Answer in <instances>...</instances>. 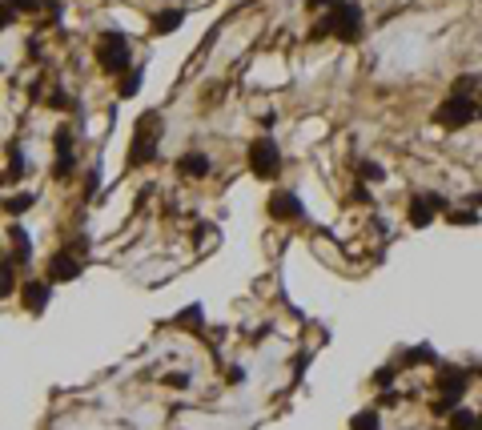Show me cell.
<instances>
[{
	"label": "cell",
	"mask_w": 482,
	"mask_h": 430,
	"mask_svg": "<svg viewBox=\"0 0 482 430\" xmlns=\"http://www.w3.org/2000/svg\"><path fill=\"white\" fill-rule=\"evenodd\" d=\"M137 89H141V73H129V77L121 80V96H133Z\"/></svg>",
	"instance_id": "ffe728a7"
},
{
	"label": "cell",
	"mask_w": 482,
	"mask_h": 430,
	"mask_svg": "<svg viewBox=\"0 0 482 430\" xmlns=\"http://www.w3.org/2000/svg\"><path fill=\"white\" fill-rule=\"evenodd\" d=\"M482 89V77H474V73H466V77L454 80V93L450 96H470V93H479Z\"/></svg>",
	"instance_id": "9a60e30c"
},
{
	"label": "cell",
	"mask_w": 482,
	"mask_h": 430,
	"mask_svg": "<svg viewBox=\"0 0 482 430\" xmlns=\"http://www.w3.org/2000/svg\"><path fill=\"white\" fill-rule=\"evenodd\" d=\"M446 217H450V225H474V222H479L470 209H466V213H462V209H446Z\"/></svg>",
	"instance_id": "d6986e66"
},
{
	"label": "cell",
	"mask_w": 482,
	"mask_h": 430,
	"mask_svg": "<svg viewBox=\"0 0 482 430\" xmlns=\"http://www.w3.org/2000/svg\"><path fill=\"white\" fill-rule=\"evenodd\" d=\"M438 213H446V197H442V193L414 197V201H410V209H406V217H410V225H414V229H426V225H434V217H438Z\"/></svg>",
	"instance_id": "277c9868"
},
{
	"label": "cell",
	"mask_w": 482,
	"mask_h": 430,
	"mask_svg": "<svg viewBox=\"0 0 482 430\" xmlns=\"http://www.w3.org/2000/svg\"><path fill=\"white\" fill-rule=\"evenodd\" d=\"M434 362H438V354L430 346H414V350L402 354V366H434Z\"/></svg>",
	"instance_id": "7c38bea8"
},
{
	"label": "cell",
	"mask_w": 482,
	"mask_h": 430,
	"mask_svg": "<svg viewBox=\"0 0 482 430\" xmlns=\"http://www.w3.org/2000/svg\"><path fill=\"white\" fill-rule=\"evenodd\" d=\"M479 430H482V415H479Z\"/></svg>",
	"instance_id": "83f0119b"
},
{
	"label": "cell",
	"mask_w": 482,
	"mask_h": 430,
	"mask_svg": "<svg viewBox=\"0 0 482 430\" xmlns=\"http://www.w3.org/2000/svg\"><path fill=\"white\" fill-rule=\"evenodd\" d=\"M29 206H32V193H16V197H8V201H4V209H8V213H24Z\"/></svg>",
	"instance_id": "ac0fdd59"
},
{
	"label": "cell",
	"mask_w": 482,
	"mask_h": 430,
	"mask_svg": "<svg viewBox=\"0 0 482 430\" xmlns=\"http://www.w3.org/2000/svg\"><path fill=\"white\" fill-rule=\"evenodd\" d=\"M8 8H20V13H36V8H45V0H8Z\"/></svg>",
	"instance_id": "603a6c76"
},
{
	"label": "cell",
	"mask_w": 482,
	"mask_h": 430,
	"mask_svg": "<svg viewBox=\"0 0 482 430\" xmlns=\"http://www.w3.org/2000/svg\"><path fill=\"white\" fill-rule=\"evenodd\" d=\"M450 430H479V415L466 410V406H454L450 410Z\"/></svg>",
	"instance_id": "4fadbf2b"
},
{
	"label": "cell",
	"mask_w": 482,
	"mask_h": 430,
	"mask_svg": "<svg viewBox=\"0 0 482 430\" xmlns=\"http://www.w3.org/2000/svg\"><path fill=\"white\" fill-rule=\"evenodd\" d=\"M8 20H13V13H8V8H4V4H0V32L8 29Z\"/></svg>",
	"instance_id": "d4e9b609"
},
{
	"label": "cell",
	"mask_w": 482,
	"mask_h": 430,
	"mask_svg": "<svg viewBox=\"0 0 482 430\" xmlns=\"http://www.w3.org/2000/svg\"><path fill=\"white\" fill-rule=\"evenodd\" d=\"M8 238H13V250H16V257H20V261H29V234H24V229H13Z\"/></svg>",
	"instance_id": "e0dca14e"
},
{
	"label": "cell",
	"mask_w": 482,
	"mask_h": 430,
	"mask_svg": "<svg viewBox=\"0 0 482 430\" xmlns=\"http://www.w3.org/2000/svg\"><path fill=\"white\" fill-rule=\"evenodd\" d=\"M470 206H482V193H474V197H470Z\"/></svg>",
	"instance_id": "4316f807"
},
{
	"label": "cell",
	"mask_w": 482,
	"mask_h": 430,
	"mask_svg": "<svg viewBox=\"0 0 482 430\" xmlns=\"http://www.w3.org/2000/svg\"><path fill=\"white\" fill-rule=\"evenodd\" d=\"M362 177H366V181H382V165H378V161H362Z\"/></svg>",
	"instance_id": "44dd1931"
},
{
	"label": "cell",
	"mask_w": 482,
	"mask_h": 430,
	"mask_svg": "<svg viewBox=\"0 0 482 430\" xmlns=\"http://www.w3.org/2000/svg\"><path fill=\"white\" fill-rule=\"evenodd\" d=\"M398 370H402V366H386V370H378V374H374V386H390Z\"/></svg>",
	"instance_id": "cb8c5ba5"
},
{
	"label": "cell",
	"mask_w": 482,
	"mask_h": 430,
	"mask_svg": "<svg viewBox=\"0 0 482 430\" xmlns=\"http://www.w3.org/2000/svg\"><path fill=\"white\" fill-rule=\"evenodd\" d=\"M305 209L298 206V197L293 193H273L270 197V217H277V222H298Z\"/></svg>",
	"instance_id": "ba28073f"
},
{
	"label": "cell",
	"mask_w": 482,
	"mask_h": 430,
	"mask_svg": "<svg viewBox=\"0 0 482 430\" xmlns=\"http://www.w3.org/2000/svg\"><path fill=\"white\" fill-rule=\"evenodd\" d=\"M337 0H309V8H334Z\"/></svg>",
	"instance_id": "484cf974"
},
{
	"label": "cell",
	"mask_w": 482,
	"mask_h": 430,
	"mask_svg": "<svg viewBox=\"0 0 482 430\" xmlns=\"http://www.w3.org/2000/svg\"><path fill=\"white\" fill-rule=\"evenodd\" d=\"M197 322H201V306H189V310L177 318V326H197Z\"/></svg>",
	"instance_id": "7402d4cb"
},
{
	"label": "cell",
	"mask_w": 482,
	"mask_h": 430,
	"mask_svg": "<svg viewBox=\"0 0 482 430\" xmlns=\"http://www.w3.org/2000/svg\"><path fill=\"white\" fill-rule=\"evenodd\" d=\"M177 169H181L185 177H205L209 173V157L205 153H185V157L177 161Z\"/></svg>",
	"instance_id": "8fae6325"
},
{
	"label": "cell",
	"mask_w": 482,
	"mask_h": 430,
	"mask_svg": "<svg viewBox=\"0 0 482 430\" xmlns=\"http://www.w3.org/2000/svg\"><path fill=\"white\" fill-rule=\"evenodd\" d=\"M48 294H52V286H48V282H29V286H24V294H20V298H24V306H29L32 314H36V310H45Z\"/></svg>",
	"instance_id": "9c48e42d"
},
{
	"label": "cell",
	"mask_w": 482,
	"mask_h": 430,
	"mask_svg": "<svg viewBox=\"0 0 482 430\" xmlns=\"http://www.w3.org/2000/svg\"><path fill=\"white\" fill-rule=\"evenodd\" d=\"M77 273H80V261L73 257V250L52 254V261H48V282H73Z\"/></svg>",
	"instance_id": "52a82bcc"
},
{
	"label": "cell",
	"mask_w": 482,
	"mask_h": 430,
	"mask_svg": "<svg viewBox=\"0 0 482 430\" xmlns=\"http://www.w3.org/2000/svg\"><path fill=\"white\" fill-rule=\"evenodd\" d=\"M434 121L442 129L474 125V121H482V101H474V96H446V101L434 109Z\"/></svg>",
	"instance_id": "6da1fadb"
},
{
	"label": "cell",
	"mask_w": 482,
	"mask_h": 430,
	"mask_svg": "<svg viewBox=\"0 0 482 430\" xmlns=\"http://www.w3.org/2000/svg\"><path fill=\"white\" fill-rule=\"evenodd\" d=\"M181 20H185V13H177V8H165V13L153 20V32H173V29H181Z\"/></svg>",
	"instance_id": "5bb4252c"
},
{
	"label": "cell",
	"mask_w": 482,
	"mask_h": 430,
	"mask_svg": "<svg viewBox=\"0 0 482 430\" xmlns=\"http://www.w3.org/2000/svg\"><path fill=\"white\" fill-rule=\"evenodd\" d=\"M362 29H366V16H362V8H358L353 0H337L334 13H330V32H334L337 41H358V36H362Z\"/></svg>",
	"instance_id": "7a4b0ae2"
},
{
	"label": "cell",
	"mask_w": 482,
	"mask_h": 430,
	"mask_svg": "<svg viewBox=\"0 0 482 430\" xmlns=\"http://www.w3.org/2000/svg\"><path fill=\"white\" fill-rule=\"evenodd\" d=\"M101 69H109V73H117V69H125L129 64V45L125 36H101Z\"/></svg>",
	"instance_id": "8992f818"
},
{
	"label": "cell",
	"mask_w": 482,
	"mask_h": 430,
	"mask_svg": "<svg viewBox=\"0 0 482 430\" xmlns=\"http://www.w3.org/2000/svg\"><path fill=\"white\" fill-rule=\"evenodd\" d=\"M249 169H254L257 177H277L282 173V153H277V145L270 141V137H257L254 145H249Z\"/></svg>",
	"instance_id": "3957f363"
},
{
	"label": "cell",
	"mask_w": 482,
	"mask_h": 430,
	"mask_svg": "<svg viewBox=\"0 0 482 430\" xmlns=\"http://www.w3.org/2000/svg\"><path fill=\"white\" fill-rule=\"evenodd\" d=\"M153 153H157V137L141 129V133H137V145H133V153H129V165H141V161H149Z\"/></svg>",
	"instance_id": "30bf717a"
},
{
	"label": "cell",
	"mask_w": 482,
	"mask_h": 430,
	"mask_svg": "<svg viewBox=\"0 0 482 430\" xmlns=\"http://www.w3.org/2000/svg\"><path fill=\"white\" fill-rule=\"evenodd\" d=\"M466 386H470V370L466 366H442L438 370V390H442V399L458 402L466 394Z\"/></svg>",
	"instance_id": "5b68a950"
},
{
	"label": "cell",
	"mask_w": 482,
	"mask_h": 430,
	"mask_svg": "<svg viewBox=\"0 0 482 430\" xmlns=\"http://www.w3.org/2000/svg\"><path fill=\"white\" fill-rule=\"evenodd\" d=\"M350 430H378V410H362V415H353Z\"/></svg>",
	"instance_id": "2e32d148"
}]
</instances>
